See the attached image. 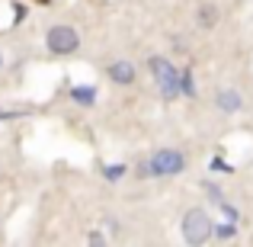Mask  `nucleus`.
<instances>
[{"mask_svg":"<svg viewBox=\"0 0 253 247\" xmlns=\"http://www.w3.org/2000/svg\"><path fill=\"white\" fill-rule=\"evenodd\" d=\"M189 167L186 154L179 148H157L141 167H138V177H179V173Z\"/></svg>","mask_w":253,"mask_h":247,"instance_id":"nucleus-1","label":"nucleus"},{"mask_svg":"<svg viewBox=\"0 0 253 247\" xmlns=\"http://www.w3.org/2000/svg\"><path fill=\"white\" fill-rule=\"evenodd\" d=\"M148 74L154 77L157 90H161L164 103H173V99L183 97V87H179V68L164 55H151L148 58Z\"/></svg>","mask_w":253,"mask_h":247,"instance_id":"nucleus-2","label":"nucleus"},{"mask_svg":"<svg viewBox=\"0 0 253 247\" xmlns=\"http://www.w3.org/2000/svg\"><path fill=\"white\" fill-rule=\"evenodd\" d=\"M211 228H215V218L209 215L205 205H192V209H186L183 222H179V235H183V241L192 244V247L209 244L211 241Z\"/></svg>","mask_w":253,"mask_h":247,"instance_id":"nucleus-3","label":"nucleus"},{"mask_svg":"<svg viewBox=\"0 0 253 247\" xmlns=\"http://www.w3.org/2000/svg\"><path fill=\"white\" fill-rule=\"evenodd\" d=\"M45 49L51 55H74L81 49V32L68 23H55L48 32H45Z\"/></svg>","mask_w":253,"mask_h":247,"instance_id":"nucleus-4","label":"nucleus"},{"mask_svg":"<svg viewBox=\"0 0 253 247\" xmlns=\"http://www.w3.org/2000/svg\"><path fill=\"white\" fill-rule=\"evenodd\" d=\"M106 77H109L112 84H119V87H131V84L138 81V68L131 61H125V58H119V61H109Z\"/></svg>","mask_w":253,"mask_h":247,"instance_id":"nucleus-5","label":"nucleus"},{"mask_svg":"<svg viewBox=\"0 0 253 247\" xmlns=\"http://www.w3.org/2000/svg\"><path fill=\"white\" fill-rule=\"evenodd\" d=\"M215 106L224 112V116H234V112L244 109V97L237 90H231V87H224V90L215 93Z\"/></svg>","mask_w":253,"mask_h":247,"instance_id":"nucleus-6","label":"nucleus"},{"mask_svg":"<svg viewBox=\"0 0 253 247\" xmlns=\"http://www.w3.org/2000/svg\"><path fill=\"white\" fill-rule=\"evenodd\" d=\"M218 19H221V10H218V3L205 0V3H199V6H196V23L202 26V29H215Z\"/></svg>","mask_w":253,"mask_h":247,"instance_id":"nucleus-7","label":"nucleus"},{"mask_svg":"<svg viewBox=\"0 0 253 247\" xmlns=\"http://www.w3.org/2000/svg\"><path fill=\"white\" fill-rule=\"evenodd\" d=\"M68 97L74 99L77 106L90 109V106H96V97H99V93H96V87H90V84H86V87H71V90H68Z\"/></svg>","mask_w":253,"mask_h":247,"instance_id":"nucleus-8","label":"nucleus"},{"mask_svg":"<svg viewBox=\"0 0 253 247\" xmlns=\"http://www.w3.org/2000/svg\"><path fill=\"white\" fill-rule=\"evenodd\" d=\"M234 238H237V222H231V218L215 222V228H211V241H234Z\"/></svg>","mask_w":253,"mask_h":247,"instance_id":"nucleus-9","label":"nucleus"},{"mask_svg":"<svg viewBox=\"0 0 253 247\" xmlns=\"http://www.w3.org/2000/svg\"><path fill=\"white\" fill-rule=\"evenodd\" d=\"M122 177H128V167L125 164H106L103 167V180L106 183H119Z\"/></svg>","mask_w":253,"mask_h":247,"instance_id":"nucleus-10","label":"nucleus"},{"mask_svg":"<svg viewBox=\"0 0 253 247\" xmlns=\"http://www.w3.org/2000/svg\"><path fill=\"white\" fill-rule=\"evenodd\" d=\"M179 87H183V97H196V77H192V68H179Z\"/></svg>","mask_w":253,"mask_h":247,"instance_id":"nucleus-11","label":"nucleus"},{"mask_svg":"<svg viewBox=\"0 0 253 247\" xmlns=\"http://www.w3.org/2000/svg\"><path fill=\"white\" fill-rule=\"evenodd\" d=\"M202 193H205V196H209L211 199V202H221V199H224V193H221V186H218L215 183V180H202Z\"/></svg>","mask_w":253,"mask_h":247,"instance_id":"nucleus-12","label":"nucleus"},{"mask_svg":"<svg viewBox=\"0 0 253 247\" xmlns=\"http://www.w3.org/2000/svg\"><path fill=\"white\" fill-rule=\"evenodd\" d=\"M209 170L211 173H234V164H228L224 157H211V161H209Z\"/></svg>","mask_w":253,"mask_h":247,"instance_id":"nucleus-13","label":"nucleus"},{"mask_svg":"<svg viewBox=\"0 0 253 247\" xmlns=\"http://www.w3.org/2000/svg\"><path fill=\"white\" fill-rule=\"evenodd\" d=\"M218 209H221V215H224V218H231V222H237V218H241V212H237L234 205L228 202V199H221V202H218Z\"/></svg>","mask_w":253,"mask_h":247,"instance_id":"nucleus-14","label":"nucleus"},{"mask_svg":"<svg viewBox=\"0 0 253 247\" xmlns=\"http://www.w3.org/2000/svg\"><path fill=\"white\" fill-rule=\"evenodd\" d=\"M86 241H90V244H103L106 238H103V231H90V235H86Z\"/></svg>","mask_w":253,"mask_h":247,"instance_id":"nucleus-15","label":"nucleus"},{"mask_svg":"<svg viewBox=\"0 0 253 247\" xmlns=\"http://www.w3.org/2000/svg\"><path fill=\"white\" fill-rule=\"evenodd\" d=\"M0 64H3V55H0Z\"/></svg>","mask_w":253,"mask_h":247,"instance_id":"nucleus-16","label":"nucleus"}]
</instances>
